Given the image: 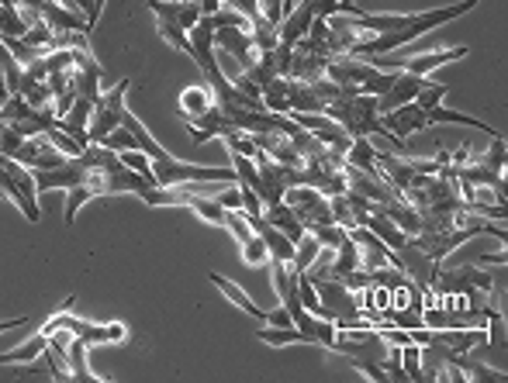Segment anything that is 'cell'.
<instances>
[{"label": "cell", "mask_w": 508, "mask_h": 383, "mask_svg": "<svg viewBox=\"0 0 508 383\" xmlns=\"http://www.w3.org/2000/svg\"><path fill=\"white\" fill-rule=\"evenodd\" d=\"M481 0H460V4H447V7H432V11H419V14H409L405 24L391 32V35H371L367 42H356L350 56H391L398 49H405L409 42H415L419 35H426L432 28H443L450 21L464 18L477 7Z\"/></svg>", "instance_id": "6da1fadb"}, {"label": "cell", "mask_w": 508, "mask_h": 383, "mask_svg": "<svg viewBox=\"0 0 508 383\" xmlns=\"http://www.w3.org/2000/svg\"><path fill=\"white\" fill-rule=\"evenodd\" d=\"M470 56L467 45H450V49H432V52H419V56H371V66L377 70H401V73H411V77H429L432 70L447 66V62H456V59Z\"/></svg>", "instance_id": "7a4b0ae2"}, {"label": "cell", "mask_w": 508, "mask_h": 383, "mask_svg": "<svg viewBox=\"0 0 508 383\" xmlns=\"http://www.w3.org/2000/svg\"><path fill=\"white\" fill-rule=\"evenodd\" d=\"M128 83L132 79H118L115 87H108L104 94L94 100V111H90V125H87V135L90 142H100L104 135H111L115 128H121V117H125V94H128Z\"/></svg>", "instance_id": "3957f363"}, {"label": "cell", "mask_w": 508, "mask_h": 383, "mask_svg": "<svg viewBox=\"0 0 508 383\" xmlns=\"http://www.w3.org/2000/svg\"><path fill=\"white\" fill-rule=\"evenodd\" d=\"M215 49L218 52H225V56L239 59L242 70L256 66L259 56H263L253 42V28H235V24H229V28H215Z\"/></svg>", "instance_id": "277c9868"}, {"label": "cell", "mask_w": 508, "mask_h": 383, "mask_svg": "<svg viewBox=\"0 0 508 383\" xmlns=\"http://www.w3.org/2000/svg\"><path fill=\"white\" fill-rule=\"evenodd\" d=\"M381 121H384V128H388L398 142H405V138L415 135V132H426V128H432L426 111H422L415 100H411V104H401V107H394V111H388V115H381Z\"/></svg>", "instance_id": "5b68a950"}, {"label": "cell", "mask_w": 508, "mask_h": 383, "mask_svg": "<svg viewBox=\"0 0 508 383\" xmlns=\"http://www.w3.org/2000/svg\"><path fill=\"white\" fill-rule=\"evenodd\" d=\"M235 125L225 117L221 107H208L204 115H194V121H187V135H191V142L194 145H204V142H212V138H225V135H232Z\"/></svg>", "instance_id": "8992f818"}, {"label": "cell", "mask_w": 508, "mask_h": 383, "mask_svg": "<svg viewBox=\"0 0 508 383\" xmlns=\"http://www.w3.org/2000/svg\"><path fill=\"white\" fill-rule=\"evenodd\" d=\"M312 21H315V4L312 0H301L287 18L280 21V28H277V39H280V45H284V49H294L297 42L308 35Z\"/></svg>", "instance_id": "52a82bcc"}, {"label": "cell", "mask_w": 508, "mask_h": 383, "mask_svg": "<svg viewBox=\"0 0 508 383\" xmlns=\"http://www.w3.org/2000/svg\"><path fill=\"white\" fill-rule=\"evenodd\" d=\"M422 83H426V77H411V73H401V70H398L391 90L384 97H377V115H388V111L401 107V104H411L415 94L422 90Z\"/></svg>", "instance_id": "ba28073f"}, {"label": "cell", "mask_w": 508, "mask_h": 383, "mask_svg": "<svg viewBox=\"0 0 508 383\" xmlns=\"http://www.w3.org/2000/svg\"><path fill=\"white\" fill-rule=\"evenodd\" d=\"M149 11L163 21H176L183 32H191L197 21H201L197 0H149Z\"/></svg>", "instance_id": "9c48e42d"}, {"label": "cell", "mask_w": 508, "mask_h": 383, "mask_svg": "<svg viewBox=\"0 0 508 383\" xmlns=\"http://www.w3.org/2000/svg\"><path fill=\"white\" fill-rule=\"evenodd\" d=\"M208 280H212V284H215V287L221 290V294H225V297H229V301H232V304L239 307V311H246V314H249V318H256L259 325L267 322V311L256 304L253 297H249L246 290L239 287L235 280H229V276H221V273H208Z\"/></svg>", "instance_id": "30bf717a"}, {"label": "cell", "mask_w": 508, "mask_h": 383, "mask_svg": "<svg viewBox=\"0 0 508 383\" xmlns=\"http://www.w3.org/2000/svg\"><path fill=\"white\" fill-rule=\"evenodd\" d=\"M343 163H346V166H353V170L367 173V176H373V180H381V183H384L381 170L373 166V163H377V149L371 145V138H353L350 149L343 153Z\"/></svg>", "instance_id": "8fae6325"}, {"label": "cell", "mask_w": 508, "mask_h": 383, "mask_svg": "<svg viewBox=\"0 0 508 383\" xmlns=\"http://www.w3.org/2000/svg\"><path fill=\"white\" fill-rule=\"evenodd\" d=\"M42 21H45L52 32H90L87 21H83V14L70 11V7H62V4H56V0L42 4Z\"/></svg>", "instance_id": "7c38bea8"}, {"label": "cell", "mask_w": 508, "mask_h": 383, "mask_svg": "<svg viewBox=\"0 0 508 383\" xmlns=\"http://www.w3.org/2000/svg\"><path fill=\"white\" fill-rule=\"evenodd\" d=\"M263 218L274 225L277 231H284L291 242H297L301 235H305V225L297 221V214H294V208L291 204H284V201H277V204H267L263 208Z\"/></svg>", "instance_id": "4fadbf2b"}, {"label": "cell", "mask_w": 508, "mask_h": 383, "mask_svg": "<svg viewBox=\"0 0 508 383\" xmlns=\"http://www.w3.org/2000/svg\"><path fill=\"white\" fill-rule=\"evenodd\" d=\"M212 87L208 83H191V87H183L180 90V115L183 117H194V115H204L208 107H212Z\"/></svg>", "instance_id": "5bb4252c"}, {"label": "cell", "mask_w": 508, "mask_h": 383, "mask_svg": "<svg viewBox=\"0 0 508 383\" xmlns=\"http://www.w3.org/2000/svg\"><path fill=\"white\" fill-rule=\"evenodd\" d=\"M87 349L90 345L83 342V339H70V345H66V363H70V369H73V380H90V383H100L104 377L100 373H94L90 369V363H87Z\"/></svg>", "instance_id": "9a60e30c"}, {"label": "cell", "mask_w": 508, "mask_h": 383, "mask_svg": "<svg viewBox=\"0 0 508 383\" xmlns=\"http://www.w3.org/2000/svg\"><path fill=\"white\" fill-rule=\"evenodd\" d=\"M426 117H429V125H467V128H477V132H484L488 138H494V132L491 125H484V121H477V117L464 115V111H450V107H443V104H436L432 111H426Z\"/></svg>", "instance_id": "2e32d148"}, {"label": "cell", "mask_w": 508, "mask_h": 383, "mask_svg": "<svg viewBox=\"0 0 508 383\" xmlns=\"http://www.w3.org/2000/svg\"><path fill=\"white\" fill-rule=\"evenodd\" d=\"M460 373H464V380L467 383H498V380H505V369H491V366H481V363H474V360H467V352H453V360H450Z\"/></svg>", "instance_id": "e0dca14e"}, {"label": "cell", "mask_w": 508, "mask_h": 383, "mask_svg": "<svg viewBox=\"0 0 508 383\" xmlns=\"http://www.w3.org/2000/svg\"><path fill=\"white\" fill-rule=\"evenodd\" d=\"M256 339H259V342H267V345H274V349H284V345H312L308 342V335H305L297 325H287V328L259 325Z\"/></svg>", "instance_id": "ac0fdd59"}, {"label": "cell", "mask_w": 508, "mask_h": 383, "mask_svg": "<svg viewBox=\"0 0 508 383\" xmlns=\"http://www.w3.org/2000/svg\"><path fill=\"white\" fill-rule=\"evenodd\" d=\"M45 345H49V335L35 332V335H32L28 342H21L18 349H11V352H0V366H14V363H32V360H42Z\"/></svg>", "instance_id": "d6986e66"}, {"label": "cell", "mask_w": 508, "mask_h": 383, "mask_svg": "<svg viewBox=\"0 0 508 383\" xmlns=\"http://www.w3.org/2000/svg\"><path fill=\"white\" fill-rule=\"evenodd\" d=\"M322 256V242L315 238L312 231H305L297 242H294V273H308L315 266V259Z\"/></svg>", "instance_id": "ffe728a7"}, {"label": "cell", "mask_w": 508, "mask_h": 383, "mask_svg": "<svg viewBox=\"0 0 508 383\" xmlns=\"http://www.w3.org/2000/svg\"><path fill=\"white\" fill-rule=\"evenodd\" d=\"M28 21L21 18L18 7H4L0 4V39H24Z\"/></svg>", "instance_id": "44dd1931"}, {"label": "cell", "mask_w": 508, "mask_h": 383, "mask_svg": "<svg viewBox=\"0 0 508 383\" xmlns=\"http://www.w3.org/2000/svg\"><path fill=\"white\" fill-rule=\"evenodd\" d=\"M221 229L232 235L239 246H246L249 238H253L256 231L253 225H249V218H246V211H225V221H221Z\"/></svg>", "instance_id": "7402d4cb"}, {"label": "cell", "mask_w": 508, "mask_h": 383, "mask_svg": "<svg viewBox=\"0 0 508 383\" xmlns=\"http://www.w3.org/2000/svg\"><path fill=\"white\" fill-rule=\"evenodd\" d=\"M90 197H98V191H94L87 180L66 191V225H73V221H77V211L87 204V201H90Z\"/></svg>", "instance_id": "603a6c76"}, {"label": "cell", "mask_w": 508, "mask_h": 383, "mask_svg": "<svg viewBox=\"0 0 508 383\" xmlns=\"http://www.w3.org/2000/svg\"><path fill=\"white\" fill-rule=\"evenodd\" d=\"M156 32H159V39L166 42V45H174V49H180V52H187V56H191V39H187V32H183L176 21L156 18Z\"/></svg>", "instance_id": "cb8c5ba5"}, {"label": "cell", "mask_w": 508, "mask_h": 383, "mask_svg": "<svg viewBox=\"0 0 508 383\" xmlns=\"http://www.w3.org/2000/svg\"><path fill=\"white\" fill-rule=\"evenodd\" d=\"M470 159H477V166H484L491 173H502L505 170V138L502 135H494L488 145V153L484 155H470Z\"/></svg>", "instance_id": "d4e9b609"}, {"label": "cell", "mask_w": 508, "mask_h": 383, "mask_svg": "<svg viewBox=\"0 0 508 383\" xmlns=\"http://www.w3.org/2000/svg\"><path fill=\"white\" fill-rule=\"evenodd\" d=\"M447 94H450V83H429V79H426L422 90L415 94V104H419L422 111H432L436 104H443V97Z\"/></svg>", "instance_id": "484cf974"}, {"label": "cell", "mask_w": 508, "mask_h": 383, "mask_svg": "<svg viewBox=\"0 0 508 383\" xmlns=\"http://www.w3.org/2000/svg\"><path fill=\"white\" fill-rule=\"evenodd\" d=\"M401 369L409 373V380H422V345H415V342H409V345H401Z\"/></svg>", "instance_id": "4316f807"}, {"label": "cell", "mask_w": 508, "mask_h": 383, "mask_svg": "<svg viewBox=\"0 0 508 383\" xmlns=\"http://www.w3.org/2000/svg\"><path fill=\"white\" fill-rule=\"evenodd\" d=\"M305 231H312L315 238L322 242V249H333V252H335V246L346 238V229H339L335 221H329V225H308Z\"/></svg>", "instance_id": "83f0119b"}, {"label": "cell", "mask_w": 508, "mask_h": 383, "mask_svg": "<svg viewBox=\"0 0 508 383\" xmlns=\"http://www.w3.org/2000/svg\"><path fill=\"white\" fill-rule=\"evenodd\" d=\"M42 138H45V142H49V145H52L56 153H62V155H80V153H83V145H77V142L62 132V128H56V125H52L49 132H42Z\"/></svg>", "instance_id": "f1b7e54d"}, {"label": "cell", "mask_w": 508, "mask_h": 383, "mask_svg": "<svg viewBox=\"0 0 508 383\" xmlns=\"http://www.w3.org/2000/svg\"><path fill=\"white\" fill-rule=\"evenodd\" d=\"M98 145H104V149H111V153H125V149H138V142H136V135L128 132L125 125L121 128H115L111 135H104Z\"/></svg>", "instance_id": "f546056e"}, {"label": "cell", "mask_w": 508, "mask_h": 383, "mask_svg": "<svg viewBox=\"0 0 508 383\" xmlns=\"http://www.w3.org/2000/svg\"><path fill=\"white\" fill-rule=\"evenodd\" d=\"M242 259H246V266H267L270 263V249H267V242L253 235L246 246H242Z\"/></svg>", "instance_id": "4dcf8cb0"}, {"label": "cell", "mask_w": 508, "mask_h": 383, "mask_svg": "<svg viewBox=\"0 0 508 383\" xmlns=\"http://www.w3.org/2000/svg\"><path fill=\"white\" fill-rule=\"evenodd\" d=\"M21 145H24V135H21L18 128H11V125L0 121V153L14 159V153H18Z\"/></svg>", "instance_id": "1f68e13d"}, {"label": "cell", "mask_w": 508, "mask_h": 383, "mask_svg": "<svg viewBox=\"0 0 508 383\" xmlns=\"http://www.w3.org/2000/svg\"><path fill=\"white\" fill-rule=\"evenodd\" d=\"M346 360H350L353 369H356V373H363L367 380H373V383H388L384 363H373V360H353V356H346Z\"/></svg>", "instance_id": "d6a6232c"}, {"label": "cell", "mask_w": 508, "mask_h": 383, "mask_svg": "<svg viewBox=\"0 0 508 383\" xmlns=\"http://www.w3.org/2000/svg\"><path fill=\"white\" fill-rule=\"evenodd\" d=\"M256 7H259V18L267 21V24L280 28V21H284V0H256Z\"/></svg>", "instance_id": "836d02e7"}, {"label": "cell", "mask_w": 508, "mask_h": 383, "mask_svg": "<svg viewBox=\"0 0 508 383\" xmlns=\"http://www.w3.org/2000/svg\"><path fill=\"white\" fill-rule=\"evenodd\" d=\"M215 201L221 204V208H225V211H242V191H239V187H232V183H225Z\"/></svg>", "instance_id": "e575fe53"}, {"label": "cell", "mask_w": 508, "mask_h": 383, "mask_svg": "<svg viewBox=\"0 0 508 383\" xmlns=\"http://www.w3.org/2000/svg\"><path fill=\"white\" fill-rule=\"evenodd\" d=\"M315 4V21H329L335 14H343V4L339 0H312Z\"/></svg>", "instance_id": "d590c367"}, {"label": "cell", "mask_w": 508, "mask_h": 383, "mask_svg": "<svg viewBox=\"0 0 508 383\" xmlns=\"http://www.w3.org/2000/svg\"><path fill=\"white\" fill-rule=\"evenodd\" d=\"M263 325L287 328V325H294V318H291V311H287V307H277V311H267V322H263Z\"/></svg>", "instance_id": "8d00e7d4"}, {"label": "cell", "mask_w": 508, "mask_h": 383, "mask_svg": "<svg viewBox=\"0 0 508 383\" xmlns=\"http://www.w3.org/2000/svg\"><path fill=\"white\" fill-rule=\"evenodd\" d=\"M221 4H225V0H197L201 18H212V14H218V11H221Z\"/></svg>", "instance_id": "74e56055"}, {"label": "cell", "mask_w": 508, "mask_h": 383, "mask_svg": "<svg viewBox=\"0 0 508 383\" xmlns=\"http://www.w3.org/2000/svg\"><path fill=\"white\" fill-rule=\"evenodd\" d=\"M477 263H481V266H505L508 256H505V252H498V256H481Z\"/></svg>", "instance_id": "f35d334b"}, {"label": "cell", "mask_w": 508, "mask_h": 383, "mask_svg": "<svg viewBox=\"0 0 508 383\" xmlns=\"http://www.w3.org/2000/svg\"><path fill=\"white\" fill-rule=\"evenodd\" d=\"M21 325H28V314H24V318H7V322H0V335L11 332V328H21Z\"/></svg>", "instance_id": "ab89813d"}, {"label": "cell", "mask_w": 508, "mask_h": 383, "mask_svg": "<svg viewBox=\"0 0 508 383\" xmlns=\"http://www.w3.org/2000/svg\"><path fill=\"white\" fill-rule=\"evenodd\" d=\"M343 4V14H360V7H356V0H339Z\"/></svg>", "instance_id": "60d3db41"}]
</instances>
